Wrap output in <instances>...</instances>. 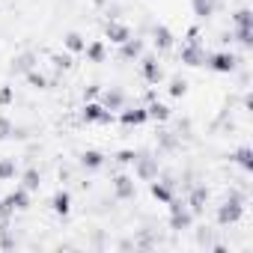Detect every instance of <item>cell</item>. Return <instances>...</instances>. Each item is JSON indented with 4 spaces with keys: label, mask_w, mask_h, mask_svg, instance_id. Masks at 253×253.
<instances>
[{
    "label": "cell",
    "mask_w": 253,
    "mask_h": 253,
    "mask_svg": "<svg viewBox=\"0 0 253 253\" xmlns=\"http://www.w3.org/2000/svg\"><path fill=\"white\" fill-rule=\"evenodd\" d=\"M244 217V197L238 191H229V197L223 200V206L217 209V223L220 226H232Z\"/></svg>",
    "instance_id": "1"
},
{
    "label": "cell",
    "mask_w": 253,
    "mask_h": 253,
    "mask_svg": "<svg viewBox=\"0 0 253 253\" xmlns=\"http://www.w3.org/2000/svg\"><path fill=\"white\" fill-rule=\"evenodd\" d=\"M131 164H134V176H137V179H143V182L158 179V158H155V155H149V152H137Z\"/></svg>",
    "instance_id": "2"
},
{
    "label": "cell",
    "mask_w": 253,
    "mask_h": 253,
    "mask_svg": "<svg viewBox=\"0 0 253 253\" xmlns=\"http://www.w3.org/2000/svg\"><path fill=\"white\" fill-rule=\"evenodd\" d=\"M241 60L235 57V54H229V51H217V54H206V66L209 69H214V72H220V75H229V72H235V66H238Z\"/></svg>",
    "instance_id": "3"
},
{
    "label": "cell",
    "mask_w": 253,
    "mask_h": 253,
    "mask_svg": "<svg viewBox=\"0 0 253 253\" xmlns=\"http://www.w3.org/2000/svg\"><path fill=\"white\" fill-rule=\"evenodd\" d=\"M182 63H188V66H206V48L200 45L197 30H191V39L182 48Z\"/></svg>",
    "instance_id": "4"
},
{
    "label": "cell",
    "mask_w": 253,
    "mask_h": 253,
    "mask_svg": "<svg viewBox=\"0 0 253 253\" xmlns=\"http://www.w3.org/2000/svg\"><path fill=\"white\" fill-rule=\"evenodd\" d=\"M170 209H173V217H170V229H176V232H182V229H188L191 223H194V211L185 206V203H176V200H170Z\"/></svg>",
    "instance_id": "5"
},
{
    "label": "cell",
    "mask_w": 253,
    "mask_h": 253,
    "mask_svg": "<svg viewBox=\"0 0 253 253\" xmlns=\"http://www.w3.org/2000/svg\"><path fill=\"white\" fill-rule=\"evenodd\" d=\"M81 116H84V122H104V125L113 122V113H110L104 104H95V101H86Z\"/></svg>",
    "instance_id": "6"
},
{
    "label": "cell",
    "mask_w": 253,
    "mask_h": 253,
    "mask_svg": "<svg viewBox=\"0 0 253 253\" xmlns=\"http://www.w3.org/2000/svg\"><path fill=\"white\" fill-rule=\"evenodd\" d=\"M113 191H116V197H119V200H134L137 185H134V179H131V176L119 173V176H113Z\"/></svg>",
    "instance_id": "7"
},
{
    "label": "cell",
    "mask_w": 253,
    "mask_h": 253,
    "mask_svg": "<svg viewBox=\"0 0 253 253\" xmlns=\"http://www.w3.org/2000/svg\"><path fill=\"white\" fill-rule=\"evenodd\" d=\"M140 72H143V81L146 84H158L164 78V69H161V63L155 57H143L140 60Z\"/></svg>",
    "instance_id": "8"
},
{
    "label": "cell",
    "mask_w": 253,
    "mask_h": 253,
    "mask_svg": "<svg viewBox=\"0 0 253 253\" xmlns=\"http://www.w3.org/2000/svg\"><path fill=\"white\" fill-rule=\"evenodd\" d=\"M3 206H6L9 211H24V209H30V191H24V188L18 185V188L3 200Z\"/></svg>",
    "instance_id": "9"
},
{
    "label": "cell",
    "mask_w": 253,
    "mask_h": 253,
    "mask_svg": "<svg viewBox=\"0 0 253 253\" xmlns=\"http://www.w3.org/2000/svg\"><path fill=\"white\" fill-rule=\"evenodd\" d=\"M101 104H104L110 113H113V110H122V107H125V92L116 89V86H110V89L101 92Z\"/></svg>",
    "instance_id": "10"
},
{
    "label": "cell",
    "mask_w": 253,
    "mask_h": 253,
    "mask_svg": "<svg viewBox=\"0 0 253 253\" xmlns=\"http://www.w3.org/2000/svg\"><path fill=\"white\" fill-rule=\"evenodd\" d=\"M104 36H107L113 45H122L125 39H131V30L125 27V24H119V21H110V24L104 27Z\"/></svg>",
    "instance_id": "11"
},
{
    "label": "cell",
    "mask_w": 253,
    "mask_h": 253,
    "mask_svg": "<svg viewBox=\"0 0 253 253\" xmlns=\"http://www.w3.org/2000/svg\"><path fill=\"white\" fill-rule=\"evenodd\" d=\"M206 200H209V188H206V185H197V188L191 191V197H188V203H185V206H188L194 214H200V211H203V206H206Z\"/></svg>",
    "instance_id": "12"
},
{
    "label": "cell",
    "mask_w": 253,
    "mask_h": 253,
    "mask_svg": "<svg viewBox=\"0 0 253 253\" xmlns=\"http://www.w3.org/2000/svg\"><path fill=\"white\" fill-rule=\"evenodd\" d=\"M152 42H155V48H158V51H170L176 39H173V33H170L164 24H158V27L152 30Z\"/></svg>",
    "instance_id": "13"
},
{
    "label": "cell",
    "mask_w": 253,
    "mask_h": 253,
    "mask_svg": "<svg viewBox=\"0 0 253 253\" xmlns=\"http://www.w3.org/2000/svg\"><path fill=\"white\" fill-rule=\"evenodd\" d=\"M119 48H122V51H119V60H137V57L143 54V42H140V39H125Z\"/></svg>",
    "instance_id": "14"
},
{
    "label": "cell",
    "mask_w": 253,
    "mask_h": 253,
    "mask_svg": "<svg viewBox=\"0 0 253 253\" xmlns=\"http://www.w3.org/2000/svg\"><path fill=\"white\" fill-rule=\"evenodd\" d=\"M149 191H152V197H155L158 203H170V200H173V182H158V179H152Z\"/></svg>",
    "instance_id": "15"
},
{
    "label": "cell",
    "mask_w": 253,
    "mask_h": 253,
    "mask_svg": "<svg viewBox=\"0 0 253 253\" xmlns=\"http://www.w3.org/2000/svg\"><path fill=\"white\" fill-rule=\"evenodd\" d=\"M51 209H54L60 217H66V214L72 211V194H69V191H57L54 200H51Z\"/></svg>",
    "instance_id": "16"
},
{
    "label": "cell",
    "mask_w": 253,
    "mask_h": 253,
    "mask_svg": "<svg viewBox=\"0 0 253 253\" xmlns=\"http://www.w3.org/2000/svg\"><path fill=\"white\" fill-rule=\"evenodd\" d=\"M30 69H36V54L27 51V54H18V57L12 60V72H15V75H27Z\"/></svg>",
    "instance_id": "17"
},
{
    "label": "cell",
    "mask_w": 253,
    "mask_h": 253,
    "mask_svg": "<svg viewBox=\"0 0 253 253\" xmlns=\"http://www.w3.org/2000/svg\"><path fill=\"white\" fill-rule=\"evenodd\" d=\"M81 167H86V170H101V167H104V155L95 152V149H86V152L81 155Z\"/></svg>",
    "instance_id": "18"
},
{
    "label": "cell",
    "mask_w": 253,
    "mask_h": 253,
    "mask_svg": "<svg viewBox=\"0 0 253 253\" xmlns=\"http://www.w3.org/2000/svg\"><path fill=\"white\" fill-rule=\"evenodd\" d=\"M39 185H42V173L36 167H30V170L21 173V188L24 191H39Z\"/></svg>",
    "instance_id": "19"
},
{
    "label": "cell",
    "mask_w": 253,
    "mask_h": 253,
    "mask_svg": "<svg viewBox=\"0 0 253 253\" xmlns=\"http://www.w3.org/2000/svg\"><path fill=\"white\" fill-rule=\"evenodd\" d=\"M122 122H125V125H143V122H149V113H146V107L122 110Z\"/></svg>",
    "instance_id": "20"
},
{
    "label": "cell",
    "mask_w": 253,
    "mask_h": 253,
    "mask_svg": "<svg viewBox=\"0 0 253 253\" xmlns=\"http://www.w3.org/2000/svg\"><path fill=\"white\" fill-rule=\"evenodd\" d=\"M232 161H235L244 173H250V170H253V152H250V146H241V149L232 155Z\"/></svg>",
    "instance_id": "21"
},
{
    "label": "cell",
    "mask_w": 253,
    "mask_h": 253,
    "mask_svg": "<svg viewBox=\"0 0 253 253\" xmlns=\"http://www.w3.org/2000/svg\"><path fill=\"white\" fill-rule=\"evenodd\" d=\"M146 113H149V119H158V122H167L170 119V107L167 104H158V101H152L146 107Z\"/></svg>",
    "instance_id": "22"
},
{
    "label": "cell",
    "mask_w": 253,
    "mask_h": 253,
    "mask_svg": "<svg viewBox=\"0 0 253 253\" xmlns=\"http://www.w3.org/2000/svg\"><path fill=\"white\" fill-rule=\"evenodd\" d=\"M63 42H66V48H69L72 54H81V51L86 48V39H84L81 33H69V36H66Z\"/></svg>",
    "instance_id": "23"
},
{
    "label": "cell",
    "mask_w": 253,
    "mask_h": 253,
    "mask_svg": "<svg viewBox=\"0 0 253 253\" xmlns=\"http://www.w3.org/2000/svg\"><path fill=\"white\" fill-rule=\"evenodd\" d=\"M191 3H194L197 18H209V15L214 12V0H191Z\"/></svg>",
    "instance_id": "24"
},
{
    "label": "cell",
    "mask_w": 253,
    "mask_h": 253,
    "mask_svg": "<svg viewBox=\"0 0 253 253\" xmlns=\"http://www.w3.org/2000/svg\"><path fill=\"white\" fill-rule=\"evenodd\" d=\"M235 42L241 45V48H250L253 45V27H235Z\"/></svg>",
    "instance_id": "25"
},
{
    "label": "cell",
    "mask_w": 253,
    "mask_h": 253,
    "mask_svg": "<svg viewBox=\"0 0 253 253\" xmlns=\"http://www.w3.org/2000/svg\"><path fill=\"white\" fill-rule=\"evenodd\" d=\"M84 54L89 57V63H101V60H104V42H92V45H86Z\"/></svg>",
    "instance_id": "26"
},
{
    "label": "cell",
    "mask_w": 253,
    "mask_h": 253,
    "mask_svg": "<svg viewBox=\"0 0 253 253\" xmlns=\"http://www.w3.org/2000/svg\"><path fill=\"white\" fill-rule=\"evenodd\" d=\"M15 179V161L12 158H0V182Z\"/></svg>",
    "instance_id": "27"
},
{
    "label": "cell",
    "mask_w": 253,
    "mask_h": 253,
    "mask_svg": "<svg viewBox=\"0 0 253 253\" xmlns=\"http://www.w3.org/2000/svg\"><path fill=\"white\" fill-rule=\"evenodd\" d=\"M9 137H15V125L9 116H0V140H9Z\"/></svg>",
    "instance_id": "28"
},
{
    "label": "cell",
    "mask_w": 253,
    "mask_h": 253,
    "mask_svg": "<svg viewBox=\"0 0 253 253\" xmlns=\"http://www.w3.org/2000/svg\"><path fill=\"white\" fill-rule=\"evenodd\" d=\"M232 24H235V27H253V15H250V9H238V12L232 15Z\"/></svg>",
    "instance_id": "29"
},
{
    "label": "cell",
    "mask_w": 253,
    "mask_h": 253,
    "mask_svg": "<svg viewBox=\"0 0 253 253\" xmlns=\"http://www.w3.org/2000/svg\"><path fill=\"white\" fill-rule=\"evenodd\" d=\"M27 84H30V86H36V89H45V86H48V78H45L42 72L30 69V72H27Z\"/></svg>",
    "instance_id": "30"
},
{
    "label": "cell",
    "mask_w": 253,
    "mask_h": 253,
    "mask_svg": "<svg viewBox=\"0 0 253 253\" xmlns=\"http://www.w3.org/2000/svg\"><path fill=\"white\" fill-rule=\"evenodd\" d=\"M185 92H188V84H185L182 78H173V81H170V95H173V98H182Z\"/></svg>",
    "instance_id": "31"
},
{
    "label": "cell",
    "mask_w": 253,
    "mask_h": 253,
    "mask_svg": "<svg viewBox=\"0 0 253 253\" xmlns=\"http://www.w3.org/2000/svg\"><path fill=\"white\" fill-rule=\"evenodd\" d=\"M51 60H54V69H57V72H66V69L72 66V57H66V54H54Z\"/></svg>",
    "instance_id": "32"
},
{
    "label": "cell",
    "mask_w": 253,
    "mask_h": 253,
    "mask_svg": "<svg viewBox=\"0 0 253 253\" xmlns=\"http://www.w3.org/2000/svg\"><path fill=\"white\" fill-rule=\"evenodd\" d=\"M134 155H137V152H131V149H122V152L116 155V161H119V164H131V161H134Z\"/></svg>",
    "instance_id": "33"
},
{
    "label": "cell",
    "mask_w": 253,
    "mask_h": 253,
    "mask_svg": "<svg viewBox=\"0 0 253 253\" xmlns=\"http://www.w3.org/2000/svg\"><path fill=\"white\" fill-rule=\"evenodd\" d=\"M161 146L164 149H176V137L173 134H161Z\"/></svg>",
    "instance_id": "34"
},
{
    "label": "cell",
    "mask_w": 253,
    "mask_h": 253,
    "mask_svg": "<svg viewBox=\"0 0 253 253\" xmlns=\"http://www.w3.org/2000/svg\"><path fill=\"white\" fill-rule=\"evenodd\" d=\"M12 101V86H3L0 89V104H9Z\"/></svg>",
    "instance_id": "35"
},
{
    "label": "cell",
    "mask_w": 253,
    "mask_h": 253,
    "mask_svg": "<svg viewBox=\"0 0 253 253\" xmlns=\"http://www.w3.org/2000/svg\"><path fill=\"white\" fill-rule=\"evenodd\" d=\"M98 92H101V86H89V89H86V92H84V95H86V98H95V95H98Z\"/></svg>",
    "instance_id": "36"
}]
</instances>
